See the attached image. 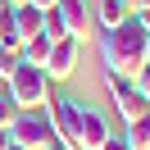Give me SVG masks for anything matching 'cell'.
<instances>
[{
	"mask_svg": "<svg viewBox=\"0 0 150 150\" xmlns=\"http://www.w3.org/2000/svg\"><path fill=\"white\" fill-rule=\"evenodd\" d=\"M146 46H150V32L141 28L137 18L118 23V28L105 32V68L109 73H123V77H137L141 68H146Z\"/></svg>",
	"mask_w": 150,
	"mask_h": 150,
	"instance_id": "6da1fadb",
	"label": "cell"
},
{
	"mask_svg": "<svg viewBox=\"0 0 150 150\" xmlns=\"http://www.w3.org/2000/svg\"><path fill=\"white\" fill-rule=\"evenodd\" d=\"M5 96H9L18 109H41V105L55 96V82L46 77V68H37V64H18V68H14V77L5 82Z\"/></svg>",
	"mask_w": 150,
	"mask_h": 150,
	"instance_id": "7a4b0ae2",
	"label": "cell"
},
{
	"mask_svg": "<svg viewBox=\"0 0 150 150\" xmlns=\"http://www.w3.org/2000/svg\"><path fill=\"white\" fill-rule=\"evenodd\" d=\"M9 137H14L18 150H50L55 146V123H50L46 105L41 109H18L14 123H9Z\"/></svg>",
	"mask_w": 150,
	"mask_h": 150,
	"instance_id": "3957f363",
	"label": "cell"
},
{
	"mask_svg": "<svg viewBox=\"0 0 150 150\" xmlns=\"http://www.w3.org/2000/svg\"><path fill=\"white\" fill-rule=\"evenodd\" d=\"M105 86H109V100H114V109H118L123 123H132V118H141V114H150V100L137 91V82H132V77L109 73V68H105Z\"/></svg>",
	"mask_w": 150,
	"mask_h": 150,
	"instance_id": "277c9868",
	"label": "cell"
},
{
	"mask_svg": "<svg viewBox=\"0 0 150 150\" xmlns=\"http://www.w3.org/2000/svg\"><path fill=\"white\" fill-rule=\"evenodd\" d=\"M46 114H50V123H55V146L59 150H77V100L50 96V100H46Z\"/></svg>",
	"mask_w": 150,
	"mask_h": 150,
	"instance_id": "5b68a950",
	"label": "cell"
},
{
	"mask_svg": "<svg viewBox=\"0 0 150 150\" xmlns=\"http://www.w3.org/2000/svg\"><path fill=\"white\" fill-rule=\"evenodd\" d=\"M77 59H82V41L77 37H59L50 46V59H46V77L50 82H68L77 73Z\"/></svg>",
	"mask_w": 150,
	"mask_h": 150,
	"instance_id": "8992f818",
	"label": "cell"
},
{
	"mask_svg": "<svg viewBox=\"0 0 150 150\" xmlns=\"http://www.w3.org/2000/svg\"><path fill=\"white\" fill-rule=\"evenodd\" d=\"M109 118H105L100 109H82L77 105V150H100V141L109 137Z\"/></svg>",
	"mask_w": 150,
	"mask_h": 150,
	"instance_id": "52a82bcc",
	"label": "cell"
},
{
	"mask_svg": "<svg viewBox=\"0 0 150 150\" xmlns=\"http://www.w3.org/2000/svg\"><path fill=\"white\" fill-rule=\"evenodd\" d=\"M59 18H64V32L77 41L91 37V5L86 0H59Z\"/></svg>",
	"mask_w": 150,
	"mask_h": 150,
	"instance_id": "ba28073f",
	"label": "cell"
},
{
	"mask_svg": "<svg viewBox=\"0 0 150 150\" xmlns=\"http://www.w3.org/2000/svg\"><path fill=\"white\" fill-rule=\"evenodd\" d=\"M127 18H132V5H127V0H100V5H96V23H100L105 32L118 28V23H127Z\"/></svg>",
	"mask_w": 150,
	"mask_h": 150,
	"instance_id": "9c48e42d",
	"label": "cell"
},
{
	"mask_svg": "<svg viewBox=\"0 0 150 150\" xmlns=\"http://www.w3.org/2000/svg\"><path fill=\"white\" fill-rule=\"evenodd\" d=\"M50 46H55V41H50L46 32L28 37V41H23V64H37V68H46V59H50Z\"/></svg>",
	"mask_w": 150,
	"mask_h": 150,
	"instance_id": "30bf717a",
	"label": "cell"
},
{
	"mask_svg": "<svg viewBox=\"0 0 150 150\" xmlns=\"http://www.w3.org/2000/svg\"><path fill=\"white\" fill-rule=\"evenodd\" d=\"M123 141H127L132 150H150V114H141V118L123 123Z\"/></svg>",
	"mask_w": 150,
	"mask_h": 150,
	"instance_id": "8fae6325",
	"label": "cell"
},
{
	"mask_svg": "<svg viewBox=\"0 0 150 150\" xmlns=\"http://www.w3.org/2000/svg\"><path fill=\"white\" fill-rule=\"evenodd\" d=\"M18 64H23V50H9V46H0V82H9Z\"/></svg>",
	"mask_w": 150,
	"mask_h": 150,
	"instance_id": "7c38bea8",
	"label": "cell"
},
{
	"mask_svg": "<svg viewBox=\"0 0 150 150\" xmlns=\"http://www.w3.org/2000/svg\"><path fill=\"white\" fill-rule=\"evenodd\" d=\"M14 114H18V105L5 96V86H0V127H9V123H14Z\"/></svg>",
	"mask_w": 150,
	"mask_h": 150,
	"instance_id": "4fadbf2b",
	"label": "cell"
},
{
	"mask_svg": "<svg viewBox=\"0 0 150 150\" xmlns=\"http://www.w3.org/2000/svg\"><path fill=\"white\" fill-rule=\"evenodd\" d=\"M100 150H132V146L123 141V132H109V137L100 141Z\"/></svg>",
	"mask_w": 150,
	"mask_h": 150,
	"instance_id": "5bb4252c",
	"label": "cell"
},
{
	"mask_svg": "<svg viewBox=\"0 0 150 150\" xmlns=\"http://www.w3.org/2000/svg\"><path fill=\"white\" fill-rule=\"evenodd\" d=\"M132 82H137V91H141V96H146V100H150V64H146V68H141V73H137V77H132Z\"/></svg>",
	"mask_w": 150,
	"mask_h": 150,
	"instance_id": "9a60e30c",
	"label": "cell"
},
{
	"mask_svg": "<svg viewBox=\"0 0 150 150\" xmlns=\"http://www.w3.org/2000/svg\"><path fill=\"white\" fill-rule=\"evenodd\" d=\"M132 18H137V23H141V28H146V32H150V9H137V14H132Z\"/></svg>",
	"mask_w": 150,
	"mask_h": 150,
	"instance_id": "2e32d148",
	"label": "cell"
},
{
	"mask_svg": "<svg viewBox=\"0 0 150 150\" xmlns=\"http://www.w3.org/2000/svg\"><path fill=\"white\" fill-rule=\"evenodd\" d=\"M14 146V137H9V127H0V150H9Z\"/></svg>",
	"mask_w": 150,
	"mask_h": 150,
	"instance_id": "e0dca14e",
	"label": "cell"
},
{
	"mask_svg": "<svg viewBox=\"0 0 150 150\" xmlns=\"http://www.w3.org/2000/svg\"><path fill=\"white\" fill-rule=\"evenodd\" d=\"M28 5H37V9H50V5H59V0H28Z\"/></svg>",
	"mask_w": 150,
	"mask_h": 150,
	"instance_id": "ac0fdd59",
	"label": "cell"
},
{
	"mask_svg": "<svg viewBox=\"0 0 150 150\" xmlns=\"http://www.w3.org/2000/svg\"><path fill=\"white\" fill-rule=\"evenodd\" d=\"M127 5H132V14H137V9H150V0H127Z\"/></svg>",
	"mask_w": 150,
	"mask_h": 150,
	"instance_id": "d6986e66",
	"label": "cell"
},
{
	"mask_svg": "<svg viewBox=\"0 0 150 150\" xmlns=\"http://www.w3.org/2000/svg\"><path fill=\"white\" fill-rule=\"evenodd\" d=\"M5 9H14V5H9V0H0V18H5Z\"/></svg>",
	"mask_w": 150,
	"mask_h": 150,
	"instance_id": "ffe728a7",
	"label": "cell"
},
{
	"mask_svg": "<svg viewBox=\"0 0 150 150\" xmlns=\"http://www.w3.org/2000/svg\"><path fill=\"white\" fill-rule=\"evenodd\" d=\"M9 5H14V9H18V5H28V0H9Z\"/></svg>",
	"mask_w": 150,
	"mask_h": 150,
	"instance_id": "44dd1931",
	"label": "cell"
},
{
	"mask_svg": "<svg viewBox=\"0 0 150 150\" xmlns=\"http://www.w3.org/2000/svg\"><path fill=\"white\" fill-rule=\"evenodd\" d=\"M9 150H18V146H9Z\"/></svg>",
	"mask_w": 150,
	"mask_h": 150,
	"instance_id": "7402d4cb",
	"label": "cell"
},
{
	"mask_svg": "<svg viewBox=\"0 0 150 150\" xmlns=\"http://www.w3.org/2000/svg\"><path fill=\"white\" fill-rule=\"evenodd\" d=\"M50 150H59V146H50Z\"/></svg>",
	"mask_w": 150,
	"mask_h": 150,
	"instance_id": "603a6c76",
	"label": "cell"
}]
</instances>
